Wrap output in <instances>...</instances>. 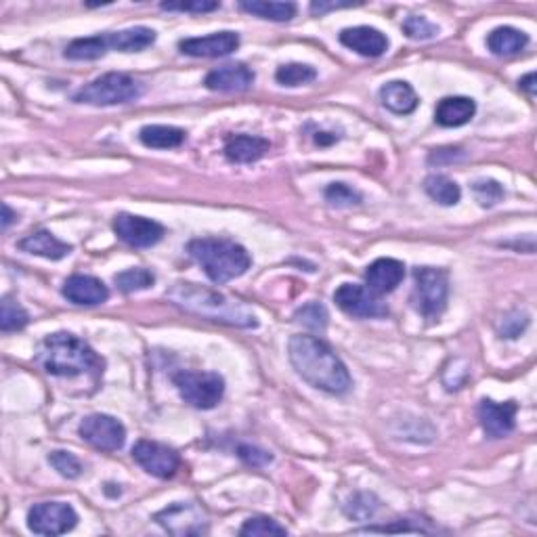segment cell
<instances>
[{"label":"cell","instance_id":"cell-31","mask_svg":"<svg viewBox=\"0 0 537 537\" xmlns=\"http://www.w3.org/2000/svg\"><path fill=\"white\" fill-rule=\"evenodd\" d=\"M30 315L22 304L13 301V298L5 296L3 304H0V330L3 331H17L28 326Z\"/></svg>","mask_w":537,"mask_h":537},{"label":"cell","instance_id":"cell-38","mask_svg":"<svg viewBox=\"0 0 537 537\" xmlns=\"http://www.w3.org/2000/svg\"><path fill=\"white\" fill-rule=\"evenodd\" d=\"M403 32H406L408 38H412V41H430V38H435L439 34V28H436L435 24H430L427 17L422 15H412L408 17L406 22H403Z\"/></svg>","mask_w":537,"mask_h":537},{"label":"cell","instance_id":"cell-36","mask_svg":"<svg viewBox=\"0 0 537 537\" xmlns=\"http://www.w3.org/2000/svg\"><path fill=\"white\" fill-rule=\"evenodd\" d=\"M473 194L483 208H494L495 204H500L503 200V187L497 181H494V178L475 181Z\"/></svg>","mask_w":537,"mask_h":537},{"label":"cell","instance_id":"cell-17","mask_svg":"<svg viewBox=\"0 0 537 537\" xmlns=\"http://www.w3.org/2000/svg\"><path fill=\"white\" fill-rule=\"evenodd\" d=\"M340 43L363 57H380L388 51L387 34H382L376 28H369V25H357V28L342 30Z\"/></svg>","mask_w":537,"mask_h":537},{"label":"cell","instance_id":"cell-22","mask_svg":"<svg viewBox=\"0 0 537 537\" xmlns=\"http://www.w3.org/2000/svg\"><path fill=\"white\" fill-rule=\"evenodd\" d=\"M269 141L263 137L252 135H237L231 137L225 143V158L234 164H252L258 162L269 151Z\"/></svg>","mask_w":537,"mask_h":537},{"label":"cell","instance_id":"cell-41","mask_svg":"<svg viewBox=\"0 0 537 537\" xmlns=\"http://www.w3.org/2000/svg\"><path fill=\"white\" fill-rule=\"evenodd\" d=\"M218 3L212 0H196V3H162L160 9L164 11H183V13H210L218 9Z\"/></svg>","mask_w":537,"mask_h":537},{"label":"cell","instance_id":"cell-40","mask_svg":"<svg viewBox=\"0 0 537 537\" xmlns=\"http://www.w3.org/2000/svg\"><path fill=\"white\" fill-rule=\"evenodd\" d=\"M237 455H240L242 460L252 468H263V466H267V464L273 462V455H271L269 452H264V449L254 447V446H240L237 447Z\"/></svg>","mask_w":537,"mask_h":537},{"label":"cell","instance_id":"cell-27","mask_svg":"<svg viewBox=\"0 0 537 537\" xmlns=\"http://www.w3.org/2000/svg\"><path fill=\"white\" fill-rule=\"evenodd\" d=\"M424 191H427L430 200L441 204V206H455L462 197L460 185L446 175L427 177V181H424Z\"/></svg>","mask_w":537,"mask_h":537},{"label":"cell","instance_id":"cell-29","mask_svg":"<svg viewBox=\"0 0 537 537\" xmlns=\"http://www.w3.org/2000/svg\"><path fill=\"white\" fill-rule=\"evenodd\" d=\"M108 49V36L76 38V41L65 46V57L72 59V62H92V59L103 57Z\"/></svg>","mask_w":537,"mask_h":537},{"label":"cell","instance_id":"cell-3","mask_svg":"<svg viewBox=\"0 0 537 537\" xmlns=\"http://www.w3.org/2000/svg\"><path fill=\"white\" fill-rule=\"evenodd\" d=\"M166 298H170L177 307L189 313L206 317L210 321H221L235 328H256V315L240 301L221 294V292L196 286V283H175Z\"/></svg>","mask_w":537,"mask_h":537},{"label":"cell","instance_id":"cell-33","mask_svg":"<svg viewBox=\"0 0 537 537\" xmlns=\"http://www.w3.org/2000/svg\"><path fill=\"white\" fill-rule=\"evenodd\" d=\"M326 202L330 206H336V208H350V206H357V204H361L363 196L360 191L350 187L347 183H331L328 185L326 189Z\"/></svg>","mask_w":537,"mask_h":537},{"label":"cell","instance_id":"cell-42","mask_svg":"<svg viewBox=\"0 0 537 537\" xmlns=\"http://www.w3.org/2000/svg\"><path fill=\"white\" fill-rule=\"evenodd\" d=\"M363 500H366V502H360V495H355L353 500H350L349 508H347L349 516H355V519H369V516H372L376 513V508H378L376 497L366 494V497H363Z\"/></svg>","mask_w":537,"mask_h":537},{"label":"cell","instance_id":"cell-21","mask_svg":"<svg viewBox=\"0 0 537 537\" xmlns=\"http://www.w3.org/2000/svg\"><path fill=\"white\" fill-rule=\"evenodd\" d=\"M17 248L28 252V254L49 258V261H62V258H65L72 252L70 244L57 240L51 231H44V229L25 235L24 240H19Z\"/></svg>","mask_w":537,"mask_h":537},{"label":"cell","instance_id":"cell-24","mask_svg":"<svg viewBox=\"0 0 537 537\" xmlns=\"http://www.w3.org/2000/svg\"><path fill=\"white\" fill-rule=\"evenodd\" d=\"M529 44V36L523 30H516L513 25H500L492 34L487 36L489 51L497 57H513L519 55L521 51H525Z\"/></svg>","mask_w":537,"mask_h":537},{"label":"cell","instance_id":"cell-6","mask_svg":"<svg viewBox=\"0 0 537 537\" xmlns=\"http://www.w3.org/2000/svg\"><path fill=\"white\" fill-rule=\"evenodd\" d=\"M449 275L435 267H417L414 271L412 307L427 320H436L447 307Z\"/></svg>","mask_w":537,"mask_h":537},{"label":"cell","instance_id":"cell-4","mask_svg":"<svg viewBox=\"0 0 537 537\" xmlns=\"http://www.w3.org/2000/svg\"><path fill=\"white\" fill-rule=\"evenodd\" d=\"M187 252L215 283H227L242 277L252 264L246 248L223 237H197L187 244Z\"/></svg>","mask_w":537,"mask_h":537},{"label":"cell","instance_id":"cell-12","mask_svg":"<svg viewBox=\"0 0 537 537\" xmlns=\"http://www.w3.org/2000/svg\"><path fill=\"white\" fill-rule=\"evenodd\" d=\"M132 460L156 479H172L181 466V457L175 449L156 441H139L132 447Z\"/></svg>","mask_w":537,"mask_h":537},{"label":"cell","instance_id":"cell-39","mask_svg":"<svg viewBox=\"0 0 537 537\" xmlns=\"http://www.w3.org/2000/svg\"><path fill=\"white\" fill-rule=\"evenodd\" d=\"M527 326H529V315L521 313V311H514V313H510L506 320H503L500 334L502 338H519Z\"/></svg>","mask_w":537,"mask_h":537},{"label":"cell","instance_id":"cell-10","mask_svg":"<svg viewBox=\"0 0 537 537\" xmlns=\"http://www.w3.org/2000/svg\"><path fill=\"white\" fill-rule=\"evenodd\" d=\"M156 521L172 535H204L208 533V516L194 502H177L160 510Z\"/></svg>","mask_w":537,"mask_h":537},{"label":"cell","instance_id":"cell-43","mask_svg":"<svg viewBox=\"0 0 537 537\" xmlns=\"http://www.w3.org/2000/svg\"><path fill=\"white\" fill-rule=\"evenodd\" d=\"M457 158H462V149L460 148H443V149H435L430 154L428 162L430 164H443V162H455Z\"/></svg>","mask_w":537,"mask_h":537},{"label":"cell","instance_id":"cell-2","mask_svg":"<svg viewBox=\"0 0 537 537\" xmlns=\"http://www.w3.org/2000/svg\"><path fill=\"white\" fill-rule=\"evenodd\" d=\"M34 361L46 374L76 378V376H92L99 378L103 374V360L89 342L78 338L70 331H57V334L46 336L38 344Z\"/></svg>","mask_w":537,"mask_h":537},{"label":"cell","instance_id":"cell-28","mask_svg":"<svg viewBox=\"0 0 537 537\" xmlns=\"http://www.w3.org/2000/svg\"><path fill=\"white\" fill-rule=\"evenodd\" d=\"M240 9L261 19H271V22H290L296 15L294 3H269V0H252V3H248V0H242Z\"/></svg>","mask_w":537,"mask_h":537},{"label":"cell","instance_id":"cell-20","mask_svg":"<svg viewBox=\"0 0 537 537\" xmlns=\"http://www.w3.org/2000/svg\"><path fill=\"white\" fill-rule=\"evenodd\" d=\"M476 114V103L470 97H446L436 105L435 120L446 129H457L473 120Z\"/></svg>","mask_w":537,"mask_h":537},{"label":"cell","instance_id":"cell-5","mask_svg":"<svg viewBox=\"0 0 537 537\" xmlns=\"http://www.w3.org/2000/svg\"><path fill=\"white\" fill-rule=\"evenodd\" d=\"M143 95V84L122 72H110L97 81L82 86L74 95L76 103L95 105V108H110L135 101Z\"/></svg>","mask_w":537,"mask_h":537},{"label":"cell","instance_id":"cell-45","mask_svg":"<svg viewBox=\"0 0 537 537\" xmlns=\"http://www.w3.org/2000/svg\"><path fill=\"white\" fill-rule=\"evenodd\" d=\"M519 86L523 91L527 92L529 97H533L535 95V74L532 72V74H527V76H523L521 81H519Z\"/></svg>","mask_w":537,"mask_h":537},{"label":"cell","instance_id":"cell-7","mask_svg":"<svg viewBox=\"0 0 537 537\" xmlns=\"http://www.w3.org/2000/svg\"><path fill=\"white\" fill-rule=\"evenodd\" d=\"M178 395L196 409H212L225 395V380L216 372H178L172 378Z\"/></svg>","mask_w":537,"mask_h":537},{"label":"cell","instance_id":"cell-26","mask_svg":"<svg viewBox=\"0 0 537 537\" xmlns=\"http://www.w3.org/2000/svg\"><path fill=\"white\" fill-rule=\"evenodd\" d=\"M185 137L187 132L183 129H177V126H166V124H149L143 126L141 132H139V139L145 148L151 149H175L181 148L185 143Z\"/></svg>","mask_w":537,"mask_h":537},{"label":"cell","instance_id":"cell-8","mask_svg":"<svg viewBox=\"0 0 537 537\" xmlns=\"http://www.w3.org/2000/svg\"><path fill=\"white\" fill-rule=\"evenodd\" d=\"M334 302L344 313L360 317V320H378V317L388 315L387 304L380 301V296L361 283H342L334 292Z\"/></svg>","mask_w":537,"mask_h":537},{"label":"cell","instance_id":"cell-30","mask_svg":"<svg viewBox=\"0 0 537 537\" xmlns=\"http://www.w3.org/2000/svg\"><path fill=\"white\" fill-rule=\"evenodd\" d=\"M317 78V70L307 63H286L280 65L275 72V81L282 86H302L313 82Z\"/></svg>","mask_w":537,"mask_h":537},{"label":"cell","instance_id":"cell-23","mask_svg":"<svg viewBox=\"0 0 537 537\" xmlns=\"http://www.w3.org/2000/svg\"><path fill=\"white\" fill-rule=\"evenodd\" d=\"M380 101L384 108L393 111V114L408 116L416 111L420 99H417L412 84H408L406 81H393L387 82L380 89Z\"/></svg>","mask_w":537,"mask_h":537},{"label":"cell","instance_id":"cell-32","mask_svg":"<svg viewBox=\"0 0 537 537\" xmlns=\"http://www.w3.org/2000/svg\"><path fill=\"white\" fill-rule=\"evenodd\" d=\"M156 277L151 271L148 269H126L122 273L116 275V286L120 288L124 294H132V292H139V290H148L154 286Z\"/></svg>","mask_w":537,"mask_h":537},{"label":"cell","instance_id":"cell-9","mask_svg":"<svg viewBox=\"0 0 537 537\" xmlns=\"http://www.w3.org/2000/svg\"><path fill=\"white\" fill-rule=\"evenodd\" d=\"M78 523L76 510L63 502H43L30 508L28 527L38 535H63Z\"/></svg>","mask_w":537,"mask_h":537},{"label":"cell","instance_id":"cell-1","mask_svg":"<svg viewBox=\"0 0 537 537\" xmlns=\"http://www.w3.org/2000/svg\"><path fill=\"white\" fill-rule=\"evenodd\" d=\"M288 357L296 374L313 388L330 395H344L353 387L347 366L321 338L307 334L292 336Z\"/></svg>","mask_w":537,"mask_h":537},{"label":"cell","instance_id":"cell-25","mask_svg":"<svg viewBox=\"0 0 537 537\" xmlns=\"http://www.w3.org/2000/svg\"><path fill=\"white\" fill-rule=\"evenodd\" d=\"M108 36V44L110 49L120 51V53H139L143 49H148L156 43V32L151 28H145V25H137V28H129V30H120V32H111Z\"/></svg>","mask_w":537,"mask_h":537},{"label":"cell","instance_id":"cell-35","mask_svg":"<svg viewBox=\"0 0 537 537\" xmlns=\"http://www.w3.org/2000/svg\"><path fill=\"white\" fill-rule=\"evenodd\" d=\"M240 535H252V537H263V535H288V529L280 525V523L269 519V516H254V519H248L240 529Z\"/></svg>","mask_w":537,"mask_h":537},{"label":"cell","instance_id":"cell-46","mask_svg":"<svg viewBox=\"0 0 537 537\" xmlns=\"http://www.w3.org/2000/svg\"><path fill=\"white\" fill-rule=\"evenodd\" d=\"M17 218V212L9 208V204H3V229H9V225Z\"/></svg>","mask_w":537,"mask_h":537},{"label":"cell","instance_id":"cell-34","mask_svg":"<svg viewBox=\"0 0 537 537\" xmlns=\"http://www.w3.org/2000/svg\"><path fill=\"white\" fill-rule=\"evenodd\" d=\"M294 320L298 323H302L304 328L323 331L328 328V311L320 302H309L296 311Z\"/></svg>","mask_w":537,"mask_h":537},{"label":"cell","instance_id":"cell-19","mask_svg":"<svg viewBox=\"0 0 537 537\" xmlns=\"http://www.w3.org/2000/svg\"><path fill=\"white\" fill-rule=\"evenodd\" d=\"M403 277H406V264L397 258H378L366 271L368 288L376 294H388L397 290Z\"/></svg>","mask_w":537,"mask_h":537},{"label":"cell","instance_id":"cell-16","mask_svg":"<svg viewBox=\"0 0 537 537\" xmlns=\"http://www.w3.org/2000/svg\"><path fill=\"white\" fill-rule=\"evenodd\" d=\"M63 296L81 307H97L110 298V290L92 275H72L63 283Z\"/></svg>","mask_w":537,"mask_h":537},{"label":"cell","instance_id":"cell-14","mask_svg":"<svg viewBox=\"0 0 537 537\" xmlns=\"http://www.w3.org/2000/svg\"><path fill=\"white\" fill-rule=\"evenodd\" d=\"M516 412H519V406L514 401L495 403L492 399H483L479 403V420L489 439H503L513 433L516 427Z\"/></svg>","mask_w":537,"mask_h":537},{"label":"cell","instance_id":"cell-11","mask_svg":"<svg viewBox=\"0 0 537 537\" xmlns=\"http://www.w3.org/2000/svg\"><path fill=\"white\" fill-rule=\"evenodd\" d=\"M82 439L101 452H118L124 447L126 428L120 420L108 414L86 416L78 428Z\"/></svg>","mask_w":537,"mask_h":537},{"label":"cell","instance_id":"cell-37","mask_svg":"<svg viewBox=\"0 0 537 537\" xmlns=\"http://www.w3.org/2000/svg\"><path fill=\"white\" fill-rule=\"evenodd\" d=\"M49 464L57 470L59 475L65 476V479H78L82 475V464L74 454L70 452H51L49 454Z\"/></svg>","mask_w":537,"mask_h":537},{"label":"cell","instance_id":"cell-13","mask_svg":"<svg viewBox=\"0 0 537 537\" xmlns=\"http://www.w3.org/2000/svg\"><path fill=\"white\" fill-rule=\"evenodd\" d=\"M114 231L124 244L132 248H151L164 237V227L154 218H145L120 212L114 218Z\"/></svg>","mask_w":537,"mask_h":537},{"label":"cell","instance_id":"cell-18","mask_svg":"<svg viewBox=\"0 0 537 537\" xmlns=\"http://www.w3.org/2000/svg\"><path fill=\"white\" fill-rule=\"evenodd\" d=\"M254 82V72L244 63H227L212 70L206 76V89L216 92H242L248 91Z\"/></svg>","mask_w":537,"mask_h":537},{"label":"cell","instance_id":"cell-15","mask_svg":"<svg viewBox=\"0 0 537 537\" xmlns=\"http://www.w3.org/2000/svg\"><path fill=\"white\" fill-rule=\"evenodd\" d=\"M240 46V36L235 32H216V34L202 36V38H185L178 43L183 55L189 57H227L237 51Z\"/></svg>","mask_w":537,"mask_h":537},{"label":"cell","instance_id":"cell-44","mask_svg":"<svg viewBox=\"0 0 537 537\" xmlns=\"http://www.w3.org/2000/svg\"><path fill=\"white\" fill-rule=\"evenodd\" d=\"M347 6H355L353 3H313L311 5V13L313 15H323L328 11H336V9H347Z\"/></svg>","mask_w":537,"mask_h":537}]
</instances>
